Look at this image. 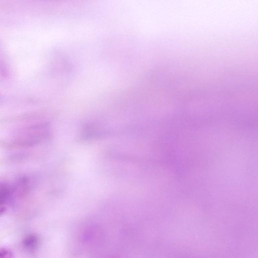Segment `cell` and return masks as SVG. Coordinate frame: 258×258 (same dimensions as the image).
<instances>
[{"instance_id": "3957f363", "label": "cell", "mask_w": 258, "mask_h": 258, "mask_svg": "<svg viewBox=\"0 0 258 258\" xmlns=\"http://www.w3.org/2000/svg\"><path fill=\"white\" fill-rule=\"evenodd\" d=\"M0 258H15L12 251L6 248H0Z\"/></svg>"}, {"instance_id": "6da1fadb", "label": "cell", "mask_w": 258, "mask_h": 258, "mask_svg": "<svg viewBox=\"0 0 258 258\" xmlns=\"http://www.w3.org/2000/svg\"><path fill=\"white\" fill-rule=\"evenodd\" d=\"M39 245V238L35 234L31 233L26 235L22 241V246L24 250L31 253L36 252Z\"/></svg>"}, {"instance_id": "7a4b0ae2", "label": "cell", "mask_w": 258, "mask_h": 258, "mask_svg": "<svg viewBox=\"0 0 258 258\" xmlns=\"http://www.w3.org/2000/svg\"><path fill=\"white\" fill-rule=\"evenodd\" d=\"M15 194L14 187L7 183L0 184V206L8 202Z\"/></svg>"}, {"instance_id": "277c9868", "label": "cell", "mask_w": 258, "mask_h": 258, "mask_svg": "<svg viewBox=\"0 0 258 258\" xmlns=\"http://www.w3.org/2000/svg\"><path fill=\"white\" fill-rule=\"evenodd\" d=\"M5 211V208L4 206H0V217L4 214Z\"/></svg>"}]
</instances>
